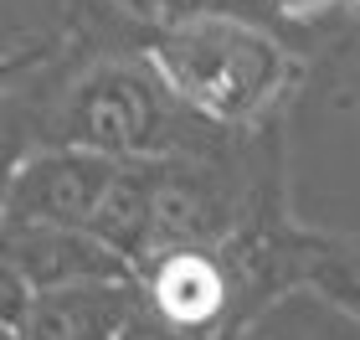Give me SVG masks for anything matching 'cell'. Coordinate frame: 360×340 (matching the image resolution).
Instances as JSON below:
<instances>
[{"label":"cell","mask_w":360,"mask_h":340,"mask_svg":"<svg viewBox=\"0 0 360 340\" xmlns=\"http://www.w3.org/2000/svg\"><path fill=\"white\" fill-rule=\"evenodd\" d=\"M144 62L201 124H248L288 83V52L232 11L160 26Z\"/></svg>","instance_id":"obj_1"},{"label":"cell","mask_w":360,"mask_h":340,"mask_svg":"<svg viewBox=\"0 0 360 340\" xmlns=\"http://www.w3.org/2000/svg\"><path fill=\"white\" fill-rule=\"evenodd\" d=\"M195 113L165 88L150 62H103L62 99L57 144H77L113 160L180 155V129Z\"/></svg>","instance_id":"obj_2"},{"label":"cell","mask_w":360,"mask_h":340,"mask_svg":"<svg viewBox=\"0 0 360 340\" xmlns=\"http://www.w3.org/2000/svg\"><path fill=\"white\" fill-rule=\"evenodd\" d=\"M113 155H93L77 144H46V150L21 155L11 170L6 196H0V217L21 222H57V227H88L103 191L113 181Z\"/></svg>","instance_id":"obj_3"},{"label":"cell","mask_w":360,"mask_h":340,"mask_svg":"<svg viewBox=\"0 0 360 340\" xmlns=\"http://www.w3.org/2000/svg\"><path fill=\"white\" fill-rule=\"evenodd\" d=\"M139 304H144V289L134 273L31 289L15 340H119L129 320L139 315Z\"/></svg>","instance_id":"obj_4"},{"label":"cell","mask_w":360,"mask_h":340,"mask_svg":"<svg viewBox=\"0 0 360 340\" xmlns=\"http://www.w3.org/2000/svg\"><path fill=\"white\" fill-rule=\"evenodd\" d=\"M0 258H6L31 289H57V284H77V279L134 273L103 237H93L88 227L21 222V217H0Z\"/></svg>","instance_id":"obj_5"},{"label":"cell","mask_w":360,"mask_h":340,"mask_svg":"<svg viewBox=\"0 0 360 340\" xmlns=\"http://www.w3.org/2000/svg\"><path fill=\"white\" fill-rule=\"evenodd\" d=\"M144 310H155L160 320L170 325H186V330H211L226 310V268L211 258L206 248H165L150 258L144 268Z\"/></svg>","instance_id":"obj_6"},{"label":"cell","mask_w":360,"mask_h":340,"mask_svg":"<svg viewBox=\"0 0 360 340\" xmlns=\"http://www.w3.org/2000/svg\"><path fill=\"white\" fill-rule=\"evenodd\" d=\"M129 15H139V21H150L155 31L160 26H180L191 21V15H211V11H226V0H119Z\"/></svg>","instance_id":"obj_7"},{"label":"cell","mask_w":360,"mask_h":340,"mask_svg":"<svg viewBox=\"0 0 360 340\" xmlns=\"http://www.w3.org/2000/svg\"><path fill=\"white\" fill-rule=\"evenodd\" d=\"M314 273H319V284L330 289V294H340L345 304L360 310V253H324L314 263Z\"/></svg>","instance_id":"obj_8"},{"label":"cell","mask_w":360,"mask_h":340,"mask_svg":"<svg viewBox=\"0 0 360 340\" xmlns=\"http://www.w3.org/2000/svg\"><path fill=\"white\" fill-rule=\"evenodd\" d=\"M119 340H211V330H186V325H170V320H160L155 310H144L129 320V330Z\"/></svg>","instance_id":"obj_9"},{"label":"cell","mask_w":360,"mask_h":340,"mask_svg":"<svg viewBox=\"0 0 360 340\" xmlns=\"http://www.w3.org/2000/svg\"><path fill=\"white\" fill-rule=\"evenodd\" d=\"M26 304H31V284L6 263V258H0V325L15 330V325H21V315H26Z\"/></svg>","instance_id":"obj_10"},{"label":"cell","mask_w":360,"mask_h":340,"mask_svg":"<svg viewBox=\"0 0 360 340\" xmlns=\"http://www.w3.org/2000/svg\"><path fill=\"white\" fill-rule=\"evenodd\" d=\"M31 62H41V52H11V57H0V83L15 77L21 68H31Z\"/></svg>","instance_id":"obj_11"},{"label":"cell","mask_w":360,"mask_h":340,"mask_svg":"<svg viewBox=\"0 0 360 340\" xmlns=\"http://www.w3.org/2000/svg\"><path fill=\"white\" fill-rule=\"evenodd\" d=\"M278 11H288V15H309V11H319V6H330V0H273Z\"/></svg>","instance_id":"obj_12"},{"label":"cell","mask_w":360,"mask_h":340,"mask_svg":"<svg viewBox=\"0 0 360 340\" xmlns=\"http://www.w3.org/2000/svg\"><path fill=\"white\" fill-rule=\"evenodd\" d=\"M0 340H15V330H6V325H0Z\"/></svg>","instance_id":"obj_13"},{"label":"cell","mask_w":360,"mask_h":340,"mask_svg":"<svg viewBox=\"0 0 360 340\" xmlns=\"http://www.w3.org/2000/svg\"><path fill=\"white\" fill-rule=\"evenodd\" d=\"M355 6H360V0H355Z\"/></svg>","instance_id":"obj_14"}]
</instances>
